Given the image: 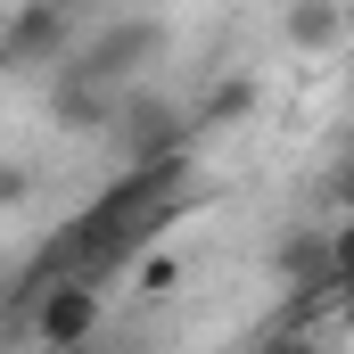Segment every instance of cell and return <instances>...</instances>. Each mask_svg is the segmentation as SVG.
Here are the masks:
<instances>
[{"label":"cell","instance_id":"11","mask_svg":"<svg viewBox=\"0 0 354 354\" xmlns=\"http://www.w3.org/2000/svg\"><path fill=\"white\" fill-rule=\"evenodd\" d=\"M264 354H322V346H313V338H305V330H280V338H272Z\"/></svg>","mask_w":354,"mask_h":354},{"label":"cell","instance_id":"16","mask_svg":"<svg viewBox=\"0 0 354 354\" xmlns=\"http://www.w3.org/2000/svg\"><path fill=\"white\" fill-rule=\"evenodd\" d=\"M0 354H8V330H0Z\"/></svg>","mask_w":354,"mask_h":354},{"label":"cell","instance_id":"17","mask_svg":"<svg viewBox=\"0 0 354 354\" xmlns=\"http://www.w3.org/2000/svg\"><path fill=\"white\" fill-rule=\"evenodd\" d=\"M346 17H354V0H346Z\"/></svg>","mask_w":354,"mask_h":354},{"label":"cell","instance_id":"4","mask_svg":"<svg viewBox=\"0 0 354 354\" xmlns=\"http://www.w3.org/2000/svg\"><path fill=\"white\" fill-rule=\"evenodd\" d=\"M157 50H165V25H157V17H107L91 41H75V58H66V66H83V75H99V83L124 91L149 58H157Z\"/></svg>","mask_w":354,"mask_h":354},{"label":"cell","instance_id":"6","mask_svg":"<svg viewBox=\"0 0 354 354\" xmlns=\"http://www.w3.org/2000/svg\"><path fill=\"white\" fill-rule=\"evenodd\" d=\"M256 107H264V83H256L248 66H231V75H214V83L189 99V132H198V140H214V132H239Z\"/></svg>","mask_w":354,"mask_h":354},{"label":"cell","instance_id":"7","mask_svg":"<svg viewBox=\"0 0 354 354\" xmlns=\"http://www.w3.org/2000/svg\"><path fill=\"white\" fill-rule=\"evenodd\" d=\"M346 33H354L346 0H280V41H288L297 58H330Z\"/></svg>","mask_w":354,"mask_h":354},{"label":"cell","instance_id":"9","mask_svg":"<svg viewBox=\"0 0 354 354\" xmlns=\"http://www.w3.org/2000/svg\"><path fill=\"white\" fill-rule=\"evenodd\" d=\"M272 280H288V288H313V280H322V223L280 231V248H272Z\"/></svg>","mask_w":354,"mask_h":354},{"label":"cell","instance_id":"10","mask_svg":"<svg viewBox=\"0 0 354 354\" xmlns=\"http://www.w3.org/2000/svg\"><path fill=\"white\" fill-rule=\"evenodd\" d=\"M25 198H33V165L25 157H0V214H17Z\"/></svg>","mask_w":354,"mask_h":354},{"label":"cell","instance_id":"1","mask_svg":"<svg viewBox=\"0 0 354 354\" xmlns=\"http://www.w3.org/2000/svg\"><path fill=\"white\" fill-rule=\"evenodd\" d=\"M107 149L115 165H157V157H189L198 132H189V107L157 83H124L115 99V124H107Z\"/></svg>","mask_w":354,"mask_h":354},{"label":"cell","instance_id":"3","mask_svg":"<svg viewBox=\"0 0 354 354\" xmlns=\"http://www.w3.org/2000/svg\"><path fill=\"white\" fill-rule=\"evenodd\" d=\"M0 41H8V58H17V75H25V66H66L75 41H83L75 0H17V8L0 17Z\"/></svg>","mask_w":354,"mask_h":354},{"label":"cell","instance_id":"8","mask_svg":"<svg viewBox=\"0 0 354 354\" xmlns=\"http://www.w3.org/2000/svg\"><path fill=\"white\" fill-rule=\"evenodd\" d=\"M124 280H132V297H140V305H157V297H174L181 280H189V256L157 239V248H140V256H132V272H124Z\"/></svg>","mask_w":354,"mask_h":354},{"label":"cell","instance_id":"14","mask_svg":"<svg viewBox=\"0 0 354 354\" xmlns=\"http://www.w3.org/2000/svg\"><path fill=\"white\" fill-rule=\"evenodd\" d=\"M8 75H17V58H8V41H0V83H8Z\"/></svg>","mask_w":354,"mask_h":354},{"label":"cell","instance_id":"12","mask_svg":"<svg viewBox=\"0 0 354 354\" xmlns=\"http://www.w3.org/2000/svg\"><path fill=\"white\" fill-rule=\"evenodd\" d=\"M330 198H338V214H354V157H346V174H338V189H330Z\"/></svg>","mask_w":354,"mask_h":354},{"label":"cell","instance_id":"5","mask_svg":"<svg viewBox=\"0 0 354 354\" xmlns=\"http://www.w3.org/2000/svg\"><path fill=\"white\" fill-rule=\"evenodd\" d=\"M115 99H124L115 83H99L83 66H58V83H50V124H58V132H83V140H107Z\"/></svg>","mask_w":354,"mask_h":354},{"label":"cell","instance_id":"15","mask_svg":"<svg viewBox=\"0 0 354 354\" xmlns=\"http://www.w3.org/2000/svg\"><path fill=\"white\" fill-rule=\"evenodd\" d=\"M58 354H91V346H58Z\"/></svg>","mask_w":354,"mask_h":354},{"label":"cell","instance_id":"2","mask_svg":"<svg viewBox=\"0 0 354 354\" xmlns=\"http://www.w3.org/2000/svg\"><path fill=\"white\" fill-rule=\"evenodd\" d=\"M99 322H107V288L99 280H41L33 297H25V330L41 338V346H99Z\"/></svg>","mask_w":354,"mask_h":354},{"label":"cell","instance_id":"13","mask_svg":"<svg viewBox=\"0 0 354 354\" xmlns=\"http://www.w3.org/2000/svg\"><path fill=\"white\" fill-rule=\"evenodd\" d=\"M338 330H346V338H354V288H346V297H338Z\"/></svg>","mask_w":354,"mask_h":354}]
</instances>
